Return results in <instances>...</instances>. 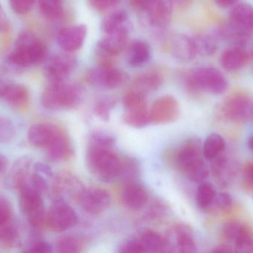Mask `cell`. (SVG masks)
I'll return each mask as SVG.
<instances>
[{
    "mask_svg": "<svg viewBox=\"0 0 253 253\" xmlns=\"http://www.w3.org/2000/svg\"><path fill=\"white\" fill-rule=\"evenodd\" d=\"M173 162L186 178L193 182H204L209 175L202 142L197 138L184 141L174 152Z\"/></svg>",
    "mask_w": 253,
    "mask_h": 253,
    "instance_id": "obj_1",
    "label": "cell"
},
{
    "mask_svg": "<svg viewBox=\"0 0 253 253\" xmlns=\"http://www.w3.org/2000/svg\"><path fill=\"white\" fill-rule=\"evenodd\" d=\"M45 45L32 32H21L7 56V62L16 68H25L40 63L45 58Z\"/></svg>",
    "mask_w": 253,
    "mask_h": 253,
    "instance_id": "obj_2",
    "label": "cell"
},
{
    "mask_svg": "<svg viewBox=\"0 0 253 253\" xmlns=\"http://www.w3.org/2000/svg\"><path fill=\"white\" fill-rule=\"evenodd\" d=\"M86 163L90 173L102 182L111 183L120 177L122 160L113 149L88 145Z\"/></svg>",
    "mask_w": 253,
    "mask_h": 253,
    "instance_id": "obj_3",
    "label": "cell"
},
{
    "mask_svg": "<svg viewBox=\"0 0 253 253\" xmlns=\"http://www.w3.org/2000/svg\"><path fill=\"white\" fill-rule=\"evenodd\" d=\"M84 90L75 83H50L42 95V104L51 111L72 109L80 105Z\"/></svg>",
    "mask_w": 253,
    "mask_h": 253,
    "instance_id": "obj_4",
    "label": "cell"
},
{
    "mask_svg": "<svg viewBox=\"0 0 253 253\" xmlns=\"http://www.w3.org/2000/svg\"><path fill=\"white\" fill-rule=\"evenodd\" d=\"M188 86L196 92L222 95L228 89V81L224 74L215 68L200 67L192 70L187 80Z\"/></svg>",
    "mask_w": 253,
    "mask_h": 253,
    "instance_id": "obj_5",
    "label": "cell"
},
{
    "mask_svg": "<svg viewBox=\"0 0 253 253\" xmlns=\"http://www.w3.org/2000/svg\"><path fill=\"white\" fill-rule=\"evenodd\" d=\"M19 192L21 213L34 230H40L45 224L47 214L42 195L27 185Z\"/></svg>",
    "mask_w": 253,
    "mask_h": 253,
    "instance_id": "obj_6",
    "label": "cell"
},
{
    "mask_svg": "<svg viewBox=\"0 0 253 253\" xmlns=\"http://www.w3.org/2000/svg\"><path fill=\"white\" fill-rule=\"evenodd\" d=\"M221 111L224 118L233 123H253V99L244 94L230 95L223 102Z\"/></svg>",
    "mask_w": 253,
    "mask_h": 253,
    "instance_id": "obj_7",
    "label": "cell"
},
{
    "mask_svg": "<svg viewBox=\"0 0 253 253\" xmlns=\"http://www.w3.org/2000/svg\"><path fill=\"white\" fill-rule=\"evenodd\" d=\"M75 211L62 198H56L46 214L45 224L52 231L62 233L77 225Z\"/></svg>",
    "mask_w": 253,
    "mask_h": 253,
    "instance_id": "obj_8",
    "label": "cell"
},
{
    "mask_svg": "<svg viewBox=\"0 0 253 253\" xmlns=\"http://www.w3.org/2000/svg\"><path fill=\"white\" fill-rule=\"evenodd\" d=\"M125 108L124 120L132 127L142 128L149 123V111L145 95L131 91L123 99Z\"/></svg>",
    "mask_w": 253,
    "mask_h": 253,
    "instance_id": "obj_9",
    "label": "cell"
},
{
    "mask_svg": "<svg viewBox=\"0 0 253 253\" xmlns=\"http://www.w3.org/2000/svg\"><path fill=\"white\" fill-rule=\"evenodd\" d=\"M69 53H56L47 59L44 71L50 83L65 82L74 71L77 59Z\"/></svg>",
    "mask_w": 253,
    "mask_h": 253,
    "instance_id": "obj_10",
    "label": "cell"
},
{
    "mask_svg": "<svg viewBox=\"0 0 253 253\" xmlns=\"http://www.w3.org/2000/svg\"><path fill=\"white\" fill-rule=\"evenodd\" d=\"M180 115L178 101L172 96H164L155 101L149 111V123L167 124L175 122Z\"/></svg>",
    "mask_w": 253,
    "mask_h": 253,
    "instance_id": "obj_11",
    "label": "cell"
},
{
    "mask_svg": "<svg viewBox=\"0 0 253 253\" xmlns=\"http://www.w3.org/2000/svg\"><path fill=\"white\" fill-rule=\"evenodd\" d=\"M64 133L59 126L53 123H34L28 129V142L36 148L46 150Z\"/></svg>",
    "mask_w": 253,
    "mask_h": 253,
    "instance_id": "obj_12",
    "label": "cell"
},
{
    "mask_svg": "<svg viewBox=\"0 0 253 253\" xmlns=\"http://www.w3.org/2000/svg\"><path fill=\"white\" fill-rule=\"evenodd\" d=\"M78 201L87 213L98 215L109 207L111 198L106 190L99 187H90L84 189Z\"/></svg>",
    "mask_w": 253,
    "mask_h": 253,
    "instance_id": "obj_13",
    "label": "cell"
},
{
    "mask_svg": "<svg viewBox=\"0 0 253 253\" xmlns=\"http://www.w3.org/2000/svg\"><path fill=\"white\" fill-rule=\"evenodd\" d=\"M87 80L93 86L105 89H114L121 86L126 80V75L118 68L102 65L90 70Z\"/></svg>",
    "mask_w": 253,
    "mask_h": 253,
    "instance_id": "obj_14",
    "label": "cell"
},
{
    "mask_svg": "<svg viewBox=\"0 0 253 253\" xmlns=\"http://www.w3.org/2000/svg\"><path fill=\"white\" fill-rule=\"evenodd\" d=\"M32 167V159L28 156H22L13 162L6 175L4 185L9 190H19L26 184Z\"/></svg>",
    "mask_w": 253,
    "mask_h": 253,
    "instance_id": "obj_15",
    "label": "cell"
},
{
    "mask_svg": "<svg viewBox=\"0 0 253 253\" xmlns=\"http://www.w3.org/2000/svg\"><path fill=\"white\" fill-rule=\"evenodd\" d=\"M211 162L212 174L218 184L222 187L230 185L239 170L237 161L227 155L224 151Z\"/></svg>",
    "mask_w": 253,
    "mask_h": 253,
    "instance_id": "obj_16",
    "label": "cell"
},
{
    "mask_svg": "<svg viewBox=\"0 0 253 253\" xmlns=\"http://www.w3.org/2000/svg\"><path fill=\"white\" fill-rule=\"evenodd\" d=\"M84 187L80 180L69 172H62L55 177L53 190L56 198L68 196L78 200Z\"/></svg>",
    "mask_w": 253,
    "mask_h": 253,
    "instance_id": "obj_17",
    "label": "cell"
},
{
    "mask_svg": "<svg viewBox=\"0 0 253 253\" xmlns=\"http://www.w3.org/2000/svg\"><path fill=\"white\" fill-rule=\"evenodd\" d=\"M87 34V28L83 25H72L62 28L57 35L59 46L65 51L73 52L83 46Z\"/></svg>",
    "mask_w": 253,
    "mask_h": 253,
    "instance_id": "obj_18",
    "label": "cell"
},
{
    "mask_svg": "<svg viewBox=\"0 0 253 253\" xmlns=\"http://www.w3.org/2000/svg\"><path fill=\"white\" fill-rule=\"evenodd\" d=\"M0 98L15 109H25L30 103L28 88L16 83H7L0 92Z\"/></svg>",
    "mask_w": 253,
    "mask_h": 253,
    "instance_id": "obj_19",
    "label": "cell"
},
{
    "mask_svg": "<svg viewBox=\"0 0 253 253\" xmlns=\"http://www.w3.org/2000/svg\"><path fill=\"white\" fill-rule=\"evenodd\" d=\"M122 198L125 206L133 211L142 209L149 200L147 190L141 184L134 181L126 183Z\"/></svg>",
    "mask_w": 253,
    "mask_h": 253,
    "instance_id": "obj_20",
    "label": "cell"
},
{
    "mask_svg": "<svg viewBox=\"0 0 253 253\" xmlns=\"http://www.w3.org/2000/svg\"><path fill=\"white\" fill-rule=\"evenodd\" d=\"M230 23L244 32L253 34V5L248 3L236 4L230 12Z\"/></svg>",
    "mask_w": 253,
    "mask_h": 253,
    "instance_id": "obj_21",
    "label": "cell"
},
{
    "mask_svg": "<svg viewBox=\"0 0 253 253\" xmlns=\"http://www.w3.org/2000/svg\"><path fill=\"white\" fill-rule=\"evenodd\" d=\"M170 51L174 57L182 62H189L196 57L193 39L184 34H177L171 40Z\"/></svg>",
    "mask_w": 253,
    "mask_h": 253,
    "instance_id": "obj_22",
    "label": "cell"
},
{
    "mask_svg": "<svg viewBox=\"0 0 253 253\" xmlns=\"http://www.w3.org/2000/svg\"><path fill=\"white\" fill-rule=\"evenodd\" d=\"M172 0H155L147 10L150 24L156 28H165L172 16Z\"/></svg>",
    "mask_w": 253,
    "mask_h": 253,
    "instance_id": "obj_23",
    "label": "cell"
},
{
    "mask_svg": "<svg viewBox=\"0 0 253 253\" xmlns=\"http://www.w3.org/2000/svg\"><path fill=\"white\" fill-rule=\"evenodd\" d=\"M129 30H122L105 34L98 42V47L108 55H117L123 51L128 40Z\"/></svg>",
    "mask_w": 253,
    "mask_h": 253,
    "instance_id": "obj_24",
    "label": "cell"
},
{
    "mask_svg": "<svg viewBox=\"0 0 253 253\" xmlns=\"http://www.w3.org/2000/svg\"><path fill=\"white\" fill-rule=\"evenodd\" d=\"M249 57V54L245 49L239 46H233L223 52L221 64L226 71H239L245 65Z\"/></svg>",
    "mask_w": 253,
    "mask_h": 253,
    "instance_id": "obj_25",
    "label": "cell"
},
{
    "mask_svg": "<svg viewBox=\"0 0 253 253\" xmlns=\"http://www.w3.org/2000/svg\"><path fill=\"white\" fill-rule=\"evenodd\" d=\"M175 245L177 251L180 253H193L197 252V245L193 237L191 230L187 226L178 224L174 228Z\"/></svg>",
    "mask_w": 253,
    "mask_h": 253,
    "instance_id": "obj_26",
    "label": "cell"
},
{
    "mask_svg": "<svg viewBox=\"0 0 253 253\" xmlns=\"http://www.w3.org/2000/svg\"><path fill=\"white\" fill-rule=\"evenodd\" d=\"M144 252L162 253L168 249L167 240L157 232L147 230L143 232L137 239Z\"/></svg>",
    "mask_w": 253,
    "mask_h": 253,
    "instance_id": "obj_27",
    "label": "cell"
},
{
    "mask_svg": "<svg viewBox=\"0 0 253 253\" xmlns=\"http://www.w3.org/2000/svg\"><path fill=\"white\" fill-rule=\"evenodd\" d=\"M47 157L52 161H63L73 154L72 146L66 133L61 135L50 147L46 150Z\"/></svg>",
    "mask_w": 253,
    "mask_h": 253,
    "instance_id": "obj_28",
    "label": "cell"
},
{
    "mask_svg": "<svg viewBox=\"0 0 253 253\" xmlns=\"http://www.w3.org/2000/svg\"><path fill=\"white\" fill-rule=\"evenodd\" d=\"M102 28L105 34H109L122 30H129L127 13L123 10L111 12L107 15L102 21Z\"/></svg>",
    "mask_w": 253,
    "mask_h": 253,
    "instance_id": "obj_29",
    "label": "cell"
},
{
    "mask_svg": "<svg viewBox=\"0 0 253 253\" xmlns=\"http://www.w3.org/2000/svg\"><path fill=\"white\" fill-rule=\"evenodd\" d=\"M150 51L148 45L143 41H135L129 46L127 51L128 63L132 67L141 66L150 59Z\"/></svg>",
    "mask_w": 253,
    "mask_h": 253,
    "instance_id": "obj_30",
    "label": "cell"
},
{
    "mask_svg": "<svg viewBox=\"0 0 253 253\" xmlns=\"http://www.w3.org/2000/svg\"><path fill=\"white\" fill-rule=\"evenodd\" d=\"M226 144L224 138L217 133H212L206 138L202 146L205 160L212 161L225 151Z\"/></svg>",
    "mask_w": 253,
    "mask_h": 253,
    "instance_id": "obj_31",
    "label": "cell"
},
{
    "mask_svg": "<svg viewBox=\"0 0 253 253\" xmlns=\"http://www.w3.org/2000/svg\"><path fill=\"white\" fill-rule=\"evenodd\" d=\"M162 77L157 73L148 72L140 75L134 83L135 90L145 95L157 90L162 85Z\"/></svg>",
    "mask_w": 253,
    "mask_h": 253,
    "instance_id": "obj_32",
    "label": "cell"
},
{
    "mask_svg": "<svg viewBox=\"0 0 253 253\" xmlns=\"http://www.w3.org/2000/svg\"><path fill=\"white\" fill-rule=\"evenodd\" d=\"M236 252L253 253V232L245 224H242L239 233L233 242Z\"/></svg>",
    "mask_w": 253,
    "mask_h": 253,
    "instance_id": "obj_33",
    "label": "cell"
},
{
    "mask_svg": "<svg viewBox=\"0 0 253 253\" xmlns=\"http://www.w3.org/2000/svg\"><path fill=\"white\" fill-rule=\"evenodd\" d=\"M217 195L216 189L211 183H201L196 194V203L202 209H208L212 204Z\"/></svg>",
    "mask_w": 253,
    "mask_h": 253,
    "instance_id": "obj_34",
    "label": "cell"
},
{
    "mask_svg": "<svg viewBox=\"0 0 253 253\" xmlns=\"http://www.w3.org/2000/svg\"><path fill=\"white\" fill-rule=\"evenodd\" d=\"M196 53L208 56L214 54L216 51L217 42L215 37L209 34H200L193 37Z\"/></svg>",
    "mask_w": 253,
    "mask_h": 253,
    "instance_id": "obj_35",
    "label": "cell"
},
{
    "mask_svg": "<svg viewBox=\"0 0 253 253\" xmlns=\"http://www.w3.org/2000/svg\"><path fill=\"white\" fill-rule=\"evenodd\" d=\"M19 230L13 224L8 223L0 227V246L5 249H12L19 245Z\"/></svg>",
    "mask_w": 253,
    "mask_h": 253,
    "instance_id": "obj_36",
    "label": "cell"
},
{
    "mask_svg": "<svg viewBox=\"0 0 253 253\" xmlns=\"http://www.w3.org/2000/svg\"><path fill=\"white\" fill-rule=\"evenodd\" d=\"M84 247V241L72 236H63L56 244V251L62 253L81 252Z\"/></svg>",
    "mask_w": 253,
    "mask_h": 253,
    "instance_id": "obj_37",
    "label": "cell"
},
{
    "mask_svg": "<svg viewBox=\"0 0 253 253\" xmlns=\"http://www.w3.org/2000/svg\"><path fill=\"white\" fill-rule=\"evenodd\" d=\"M40 11L44 17L56 19L63 12L62 0H38Z\"/></svg>",
    "mask_w": 253,
    "mask_h": 253,
    "instance_id": "obj_38",
    "label": "cell"
},
{
    "mask_svg": "<svg viewBox=\"0 0 253 253\" xmlns=\"http://www.w3.org/2000/svg\"><path fill=\"white\" fill-rule=\"evenodd\" d=\"M116 105V101L109 98L99 100L94 105V113L101 120L108 121L111 112Z\"/></svg>",
    "mask_w": 253,
    "mask_h": 253,
    "instance_id": "obj_39",
    "label": "cell"
},
{
    "mask_svg": "<svg viewBox=\"0 0 253 253\" xmlns=\"http://www.w3.org/2000/svg\"><path fill=\"white\" fill-rule=\"evenodd\" d=\"M16 135V126L7 117H0V143L8 144Z\"/></svg>",
    "mask_w": 253,
    "mask_h": 253,
    "instance_id": "obj_40",
    "label": "cell"
},
{
    "mask_svg": "<svg viewBox=\"0 0 253 253\" xmlns=\"http://www.w3.org/2000/svg\"><path fill=\"white\" fill-rule=\"evenodd\" d=\"M233 206V199L227 193H217L213 202L209 209H213L216 212H224L230 210Z\"/></svg>",
    "mask_w": 253,
    "mask_h": 253,
    "instance_id": "obj_41",
    "label": "cell"
},
{
    "mask_svg": "<svg viewBox=\"0 0 253 253\" xmlns=\"http://www.w3.org/2000/svg\"><path fill=\"white\" fill-rule=\"evenodd\" d=\"M115 144V139L111 135L102 132H93L90 135L89 145L113 149Z\"/></svg>",
    "mask_w": 253,
    "mask_h": 253,
    "instance_id": "obj_42",
    "label": "cell"
},
{
    "mask_svg": "<svg viewBox=\"0 0 253 253\" xmlns=\"http://www.w3.org/2000/svg\"><path fill=\"white\" fill-rule=\"evenodd\" d=\"M138 169L136 162L132 159H126L122 160L121 171L119 178L126 180V182L134 181V178L138 174Z\"/></svg>",
    "mask_w": 253,
    "mask_h": 253,
    "instance_id": "obj_43",
    "label": "cell"
},
{
    "mask_svg": "<svg viewBox=\"0 0 253 253\" xmlns=\"http://www.w3.org/2000/svg\"><path fill=\"white\" fill-rule=\"evenodd\" d=\"M25 185L28 186L33 190L41 193L42 195L44 194L48 190V186L46 182V180L41 174L38 172L31 174Z\"/></svg>",
    "mask_w": 253,
    "mask_h": 253,
    "instance_id": "obj_44",
    "label": "cell"
},
{
    "mask_svg": "<svg viewBox=\"0 0 253 253\" xmlns=\"http://www.w3.org/2000/svg\"><path fill=\"white\" fill-rule=\"evenodd\" d=\"M12 214L11 203L6 198L0 196V227L10 222Z\"/></svg>",
    "mask_w": 253,
    "mask_h": 253,
    "instance_id": "obj_45",
    "label": "cell"
},
{
    "mask_svg": "<svg viewBox=\"0 0 253 253\" xmlns=\"http://www.w3.org/2000/svg\"><path fill=\"white\" fill-rule=\"evenodd\" d=\"M9 2L15 13L26 14L32 10L36 0H9Z\"/></svg>",
    "mask_w": 253,
    "mask_h": 253,
    "instance_id": "obj_46",
    "label": "cell"
},
{
    "mask_svg": "<svg viewBox=\"0 0 253 253\" xmlns=\"http://www.w3.org/2000/svg\"><path fill=\"white\" fill-rule=\"evenodd\" d=\"M25 252L33 253H50L53 252V248L48 242L43 240H36L28 245Z\"/></svg>",
    "mask_w": 253,
    "mask_h": 253,
    "instance_id": "obj_47",
    "label": "cell"
},
{
    "mask_svg": "<svg viewBox=\"0 0 253 253\" xmlns=\"http://www.w3.org/2000/svg\"><path fill=\"white\" fill-rule=\"evenodd\" d=\"M119 252L122 253H144L142 247L137 239L129 241L123 244L120 248Z\"/></svg>",
    "mask_w": 253,
    "mask_h": 253,
    "instance_id": "obj_48",
    "label": "cell"
},
{
    "mask_svg": "<svg viewBox=\"0 0 253 253\" xmlns=\"http://www.w3.org/2000/svg\"><path fill=\"white\" fill-rule=\"evenodd\" d=\"M165 212L166 209L165 206L161 203H156L147 211V217L150 220L159 219L162 218L161 217H163L165 215Z\"/></svg>",
    "mask_w": 253,
    "mask_h": 253,
    "instance_id": "obj_49",
    "label": "cell"
},
{
    "mask_svg": "<svg viewBox=\"0 0 253 253\" xmlns=\"http://www.w3.org/2000/svg\"><path fill=\"white\" fill-rule=\"evenodd\" d=\"M92 7L96 10H103L115 5L120 0H89Z\"/></svg>",
    "mask_w": 253,
    "mask_h": 253,
    "instance_id": "obj_50",
    "label": "cell"
},
{
    "mask_svg": "<svg viewBox=\"0 0 253 253\" xmlns=\"http://www.w3.org/2000/svg\"><path fill=\"white\" fill-rule=\"evenodd\" d=\"M243 180L248 188L253 189V162L248 163L244 169Z\"/></svg>",
    "mask_w": 253,
    "mask_h": 253,
    "instance_id": "obj_51",
    "label": "cell"
},
{
    "mask_svg": "<svg viewBox=\"0 0 253 253\" xmlns=\"http://www.w3.org/2000/svg\"><path fill=\"white\" fill-rule=\"evenodd\" d=\"M10 28V22L3 7L0 4V33H5Z\"/></svg>",
    "mask_w": 253,
    "mask_h": 253,
    "instance_id": "obj_52",
    "label": "cell"
},
{
    "mask_svg": "<svg viewBox=\"0 0 253 253\" xmlns=\"http://www.w3.org/2000/svg\"><path fill=\"white\" fill-rule=\"evenodd\" d=\"M34 169L36 172H38L40 174L46 175V176L51 177L53 176V172H52L51 168L47 166L45 163H37L34 164Z\"/></svg>",
    "mask_w": 253,
    "mask_h": 253,
    "instance_id": "obj_53",
    "label": "cell"
},
{
    "mask_svg": "<svg viewBox=\"0 0 253 253\" xmlns=\"http://www.w3.org/2000/svg\"><path fill=\"white\" fill-rule=\"evenodd\" d=\"M212 253H232L236 252L234 248L230 246V245L224 244V245H220L215 247L212 251Z\"/></svg>",
    "mask_w": 253,
    "mask_h": 253,
    "instance_id": "obj_54",
    "label": "cell"
},
{
    "mask_svg": "<svg viewBox=\"0 0 253 253\" xmlns=\"http://www.w3.org/2000/svg\"><path fill=\"white\" fill-rule=\"evenodd\" d=\"M9 166V161L7 157L0 154V175H2L7 171Z\"/></svg>",
    "mask_w": 253,
    "mask_h": 253,
    "instance_id": "obj_55",
    "label": "cell"
},
{
    "mask_svg": "<svg viewBox=\"0 0 253 253\" xmlns=\"http://www.w3.org/2000/svg\"><path fill=\"white\" fill-rule=\"evenodd\" d=\"M238 0H215V2L221 7H229L233 6Z\"/></svg>",
    "mask_w": 253,
    "mask_h": 253,
    "instance_id": "obj_56",
    "label": "cell"
},
{
    "mask_svg": "<svg viewBox=\"0 0 253 253\" xmlns=\"http://www.w3.org/2000/svg\"><path fill=\"white\" fill-rule=\"evenodd\" d=\"M8 82L7 81L5 78V71L1 67H0V92H1L2 88L5 86Z\"/></svg>",
    "mask_w": 253,
    "mask_h": 253,
    "instance_id": "obj_57",
    "label": "cell"
},
{
    "mask_svg": "<svg viewBox=\"0 0 253 253\" xmlns=\"http://www.w3.org/2000/svg\"><path fill=\"white\" fill-rule=\"evenodd\" d=\"M248 148L250 149L253 154V133L249 137L248 140Z\"/></svg>",
    "mask_w": 253,
    "mask_h": 253,
    "instance_id": "obj_58",
    "label": "cell"
},
{
    "mask_svg": "<svg viewBox=\"0 0 253 253\" xmlns=\"http://www.w3.org/2000/svg\"><path fill=\"white\" fill-rule=\"evenodd\" d=\"M189 0H175V1H177V3L179 4H185Z\"/></svg>",
    "mask_w": 253,
    "mask_h": 253,
    "instance_id": "obj_59",
    "label": "cell"
}]
</instances>
